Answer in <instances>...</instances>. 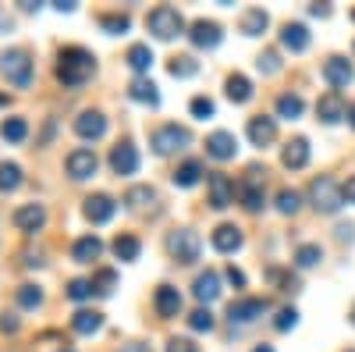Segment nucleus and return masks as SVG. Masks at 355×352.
Wrapping results in <instances>:
<instances>
[{
    "label": "nucleus",
    "mask_w": 355,
    "mask_h": 352,
    "mask_svg": "<svg viewBox=\"0 0 355 352\" xmlns=\"http://www.w3.org/2000/svg\"><path fill=\"white\" fill-rule=\"evenodd\" d=\"M93 72H96V57L85 47H64L61 57H57V78H61V85H68V90L85 85L93 78Z\"/></svg>",
    "instance_id": "nucleus-1"
},
{
    "label": "nucleus",
    "mask_w": 355,
    "mask_h": 352,
    "mask_svg": "<svg viewBox=\"0 0 355 352\" xmlns=\"http://www.w3.org/2000/svg\"><path fill=\"white\" fill-rule=\"evenodd\" d=\"M0 72L8 75L11 85L28 90V85H33V57H28V50H21V47L4 50V53H0Z\"/></svg>",
    "instance_id": "nucleus-2"
},
{
    "label": "nucleus",
    "mask_w": 355,
    "mask_h": 352,
    "mask_svg": "<svg viewBox=\"0 0 355 352\" xmlns=\"http://www.w3.org/2000/svg\"><path fill=\"white\" fill-rule=\"evenodd\" d=\"M146 25H150V33H153L157 40H174V36H182V33H185V18H182V11L171 8V4L153 8L150 18H146Z\"/></svg>",
    "instance_id": "nucleus-3"
},
{
    "label": "nucleus",
    "mask_w": 355,
    "mask_h": 352,
    "mask_svg": "<svg viewBox=\"0 0 355 352\" xmlns=\"http://www.w3.org/2000/svg\"><path fill=\"white\" fill-rule=\"evenodd\" d=\"M309 199H313V207L320 210V214H338L341 210V203H345V192H341V185L334 182V178H313V185H309Z\"/></svg>",
    "instance_id": "nucleus-4"
},
{
    "label": "nucleus",
    "mask_w": 355,
    "mask_h": 352,
    "mask_svg": "<svg viewBox=\"0 0 355 352\" xmlns=\"http://www.w3.org/2000/svg\"><path fill=\"white\" fill-rule=\"evenodd\" d=\"M167 253H171L178 263H196V260H199V235H196V231H189V228L171 231V239H167Z\"/></svg>",
    "instance_id": "nucleus-5"
},
{
    "label": "nucleus",
    "mask_w": 355,
    "mask_h": 352,
    "mask_svg": "<svg viewBox=\"0 0 355 352\" xmlns=\"http://www.w3.org/2000/svg\"><path fill=\"white\" fill-rule=\"evenodd\" d=\"M150 142H153V153L167 157V153H174V150H185V146L192 142V135H189L185 128H178V125H160V128L150 135Z\"/></svg>",
    "instance_id": "nucleus-6"
},
{
    "label": "nucleus",
    "mask_w": 355,
    "mask_h": 352,
    "mask_svg": "<svg viewBox=\"0 0 355 352\" xmlns=\"http://www.w3.org/2000/svg\"><path fill=\"white\" fill-rule=\"evenodd\" d=\"M64 167H68V174H71L75 182H85V178H93V174H96L100 160H96L93 150H71L68 160H64Z\"/></svg>",
    "instance_id": "nucleus-7"
},
{
    "label": "nucleus",
    "mask_w": 355,
    "mask_h": 352,
    "mask_svg": "<svg viewBox=\"0 0 355 352\" xmlns=\"http://www.w3.org/2000/svg\"><path fill=\"white\" fill-rule=\"evenodd\" d=\"M266 310H270L266 299H239V303L227 306V320L231 324H252V320H259Z\"/></svg>",
    "instance_id": "nucleus-8"
},
{
    "label": "nucleus",
    "mask_w": 355,
    "mask_h": 352,
    "mask_svg": "<svg viewBox=\"0 0 355 352\" xmlns=\"http://www.w3.org/2000/svg\"><path fill=\"white\" fill-rule=\"evenodd\" d=\"M43 224H46V207H43V203H25V207L15 210V228L25 231V235L40 231Z\"/></svg>",
    "instance_id": "nucleus-9"
},
{
    "label": "nucleus",
    "mask_w": 355,
    "mask_h": 352,
    "mask_svg": "<svg viewBox=\"0 0 355 352\" xmlns=\"http://www.w3.org/2000/svg\"><path fill=\"white\" fill-rule=\"evenodd\" d=\"M256 174H259V171L252 167V171H249V178L234 185V192H239V199H242V207H245V210H252V214H256V210H263V203H266V199H263V185H259Z\"/></svg>",
    "instance_id": "nucleus-10"
},
{
    "label": "nucleus",
    "mask_w": 355,
    "mask_h": 352,
    "mask_svg": "<svg viewBox=\"0 0 355 352\" xmlns=\"http://www.w3.org/2000/svg\"><path fill=\"white\" fill-rule=\"evenodd\" d=\"M206 182H210V207H217V210L231 207V203H234V182L227 178V174L214 171Z\"/></svg>",
    "instance_id": "nucleus-11"
},
{
    "label": "nucleus",
    "mask_w": 355,
    "mask_h": 352,
    "mask_svg": "<svg viewBox=\"0 0 355 352\" xmlns=\"http://www.w3.org/2000/svg\"><path fill=\"white\" fill-rule=\"evenodd\" d=\"M114 210H117V203L107 196V192H96V196H89L85 199V207H82V214L93 221V224H107L110 217H114Z\"/></svg>",
    "instance_id": "nucleus-12"
},
{
    "label": "nucleus",
    "mask_w": 355,
    "mask_h": 352,
    "mask_svg": "<svg viewBox=\"0 0 355 352\" xmlns=\"http://www.w3.org/2000/svg\"><path fill=\"white\" fill-rule=\"evenodd\" d=\"M316 114H320V121L323 125H338L341 117H348V107H345V100H341V93H323L320 97V103H316Z\"/></svg>",
    "instance_id": "nucleus-13"
},
{
    "label": "nucleus",
    "mask_w": 355,
    "mask_h": 352,
    "mask_svg": "<svg viewBox=\"0 0 355 352\" xmlns=\"http://www.w3.org/2000/svg\"><path fill=\"white\" fill-rule=\"evenodd\" d=\"M245 132H249L252 146H270L277 139V121H274V117H266V114H256V117H249Z\"/></svg>",
    "instance_id": "nucleus-14"
},
{
    "label": "nucleus",
    "mask_w": 355,
    "mask_h": 352,
    "mask_svg": "<svg viewBox=\"0 0 355 352\" xmlns=\"http://www.w3.org/2000/svg\"><path fill=\"white\" fill-rule=\"evenodd\" d=\"M75 132H78L82 139H103V135H107V117H103L100 110H82V114L75 117Z\"/></svg>",
    "instance_id": "nucleus-15"
},
{
    "label": "nucleus",
    "mask_w": 355,
    "mask_h": 352,
    "mask_svg": "<svg viewBox=\"0 0 355 352\" xmlns=\"http://www.w3.org/2000/svg\"><path fill=\"white\" fill-rule=\"evenodd\" d=\"M110 167H114V174H135V171H139L135 146H132V142H117L114 150H110Z\"/></svg>",
    "instance_id": "nucleus-16"
},
{
    "label": "nucleus",
    "mask_w": 355,
    "mask_h": 352,
    "mask_svg": "<svg viewBox=\"0 0 355 352\" xmlns=\"http://www.w3.org/2000/svg\"><path fill=\"white\" fill-rule=\"evenodd\" d=\"M323 78H327L334 85V93H338V90H345V85H352L355 72H352V65L345 61V57H327V65H323Z\"/></svg>",
    "instance_id": "nucleus-17"
},
{
    "label": "nucleus",
    "mask_w": 355,
    "mask_h": 352,
    "mask_svg": "<svg viewBox=\"0 0 355 352\" xmlns=\"http://www.w3.org/2000/svg\"><path fill=\"white\" fill-rule=\"evenodd\" d=\"M206 153H210L214 160H231L234 153H239V139H234L231 132H214L210 139H206Z\"/></svg>",
    "instance_id": "nucleus-18"
},
{
    "label": "nucleus",
    "mask_w": 355,
    "mask_h": 352,
    "mask_svg": "<svg viewBox=\"0 0 355 352\" xmlns=\"http://www.w3.org/2000/svg\"><path fill=\"white\" fill-rule=\"evenodd\" d=\"M189 40H192L196 47H202V50H214V47L220 43V25H217V22H206V18H199V22H192V33H189Z\"/></svg>",
    "instance_id": "nucleus-19"
},
{
    "label": "nucleus",
    "mask_w": 355,
    "mask_h": 352,
    "mask_svg": "<svg viewBox=\"0 0 355 352\" xmlns=\"http://www.w3.org/2000/svg\"><path fill=\"white\" fill-rule=\"evenodd\" d=\"M153 306L160 317H178L182 313V292H178L174 285H160L157 296H153Z\"/></svg>",
    "instance_id": "nucleus-20"
},
{
    "label": "nucleus",
    "mask_w": 355,
    "mask_h": 352,
    "mask_svg": "<svg viewBox=\"0 0 355 352\" xmlns=\"http://www.w3.org/2000/svg\"><path fill=\"white\" fill-rule=\"evenodd\" d=\"M210 242H214L217 253H234V249H242V231L234 224H217L214 235H210Z\"/></svg>",
    "instance_id": "nucleus-21"
},
{
    "label": "nucleus",
    "mask_w": 355,
    "mask_h": 352,
    "mask_svg": "<svg viewBox=\"0 0 355 352\" xmlns=\"http://www.w3.org/2000/svg\"><path fill=\"white\" fill-rule=\"evenodd\" d=\"M281 160H284V167H291V171H302L306 164H309V139H291L288 146H284V153H281Z\"/></svg>",
    "instance_id": "nucleus-22"
},
{
    "label": "nucleus",
    "mask_w": 355,
    "mask_h": 352,
    "mask_svg": "<svg viewBox=\"0 0 355 352\" xmlns=\"http://www.w3.org/2000/svg\"><path fill=\"white\" fill-rule=\"evenodd\" d=\"M281 43H284L291 53H302V50L309 47V28H306L302 22H288V25L281 28Z\"/></svg>",
    "instance_id": "nucleus-23"
},
{
    "label": "nucleus",
    "mask_w": 355,
    "mask_h": 352,
    "mask_svg": "<svg viewBox=\"0 0 355 352\" xmlns=\"http://www.w3.org/2000/svg\"><path fill=\"white\" fill-rule=\"evenodd\" d=\"M192 292H196V299H199V303L210 306V303L220 296V274H217V271L199 274V278H196V285H192Z\"/></svg>",
    "instance_id": "nucleus-24"
},
{
    "label": "nucleus",
    "mask_w": 355,
    "mask_h": 352,
    "mask_svg": "<svg viewBox=\"0 0 355 352\" xmlns=\"http://www.w3.org/2000/svg\"><path fill=\"white\" fill-rule=\"evenodd\" d=\"M100 253H103V242L96 239V235H82V239L71 246V260L75 263H93Z\"/></svg>",
    "instance_id": "nucleus-25"
},
{
    "label": "nucleus",
    "mask_w": 355,
    "mask_h": 352,
    "mask_svg": "<svg viewBox=\"0 0 355 352\" xmlns=\"http://www.w3.org/2000/svg\"><path fill=\"white\" fill-rule=\"evenodd\" d=\"M71 328H75L78 335H96V331L103 328V313H96V310H78L75 320H71Z\"/></svg>",
    "instance_id": "nucleus-26"
},
{
    "label": "nucleus",
    "mask_w": 355,
    "mask_h": 352,
    "mask_svg": "<svg viewBox=\"0 0 355 352\" xmlns=\"http://www.w3.org/2000/svg\"><path fill=\"white\" fill-rule=\"evenodd\" d=\"M128 97L139 100V103H150V107L160 103V93H157V85H153L150 78H135V82L128 85Z\"/></svg>",
    "instance_id": "nucleus-27"
},
{
    "label": "nucleus",
    "mask_w": 355,
    "mask_h": 352,
    "mask_svg": "<svg viewBox=\"0 0 355 352\" xmlns=\"http://www.w3.org/2000/svg\"><path fill=\"white\" fill-rule=\"evenodd\" d=\"M139 253H142V242L135 239V235H117L114 239V256L117 260H139Z\"/></svg>",
    "instance_id": "nucleus-28"
},
{
    "label": "nucleus",
    "mask_w": 355,
    "mask_h": 352,
    "mask_svg": "<svg viewBox=\"0 0 355 352\" xmlns=\"http://www.w3.org/2000/svg\"><path fill=\"white\" fill-rule=\"evenodd\" d=\"M227 100L249 103V100H252V82H249L245 75H231V78H227Z\"/></svg>",
    "instance_id": "nucleus-29"
},
{
    "label": "nucleus",
    "mask_w": 355,
    "mask_h": 352,
    "mask_svg": "<svg viewBox=\"0 0 355 352\" xmlns=\"http://www.w3.org/2000/svg\"><path fill=\"white\" fill-rule=\"evenodd\" d=\"M199 178H202V164L199 160H185L182 167L174 171V185H182V189H192Z\"/></svg>",
    "instance_id": "nucleus-30"
},
{
    "label": "nucleus",
    "mask_w": 355,
    "mask_h": 352,
    "mask_svg": "<svg viewBox=\"0 0 355 352\" xmlns=\"http://www.w3.org/2000/svg\"><path fill=\"white\" fill-rule=\"evenodd\" d=\"M266 25H270V18H266L263 8H249V11L242 15V33H245V36H259Z\"/></svg>",
    "instance_id": "nucleus-31"
},
{
    "label": "nucleus",
    "mask_w": 355,
    "mask_h": 352,
    "mask_svg": "<svg viewBox=\"0 0 355 352\" xmlns=\"http://www.w3.org/2000/svg\"><path fill=\"white\" fill-rule=\"evenodd\" d=\"M320 260H323V249H320L316 242H306V246H299V249H295V267H302V271L316 267Z\"/></svg>",
    "instance_id": "nucleus-32"
},
{
    "label": "nucleus",
    "mask_w": 355,
    "mask_h": 352,
    "mask_svg": "<svg viewBox=\"0 0 355 352\" xmlns=\"http://www.w3.org/2000/svg\"><path fill=\"white\" fill-rule=\"evenodd\" d=\"M125 61L135 68V72H150V65H153V50L146 47V43H135V47H128V57Z\"/></svg>",
    "instance_id": "nucleus-33"
},
{
    "label": "nucleus",
    "mask_w": 355,
    "mask_h": 352,
    "mask_svg": "<svg viewBox=\"0 0 355 352\" xmlns=\"http://www.w3.org/2000/svg\"><path fill=\"white\" fill-rule=\"evenodd\" d=\"M21 185V167L15 160H4L0 164V192H15Z\"/></svg>",
    "instance_id": "nucleus-34"
},
{
    "label": "nucleus",
    "mask_w": 355,
    "mask_h": 352,
    "mask_svg": "<svg viewBox=\"0 0 355 352\" xmlns=\"http://www.w3.org/2000/svg\"><path fill=\"white\" fill-rule=\"evenodd\" d=\"M167 72H171L174 78H192V75L199 72V61H196V57H189V53H182V57H171Z\"/></svg>",
    "instance_id": "nucleus-35"
},
{
    "label": "nucleus",
    "mask_w": 355,
    "mask_h": 352,
    "mask_svg": "<svg viewBox=\"0 0 355 352\" xmlns=\"http://www.w3.org/2000/svg\"><path fill=\"white\" fill-rule=\"evenodd\" d=\"M125 203H128L132 210H142L146 203H157V192H153L150 185H132V189L125 192Z\"/></svg>",
    "instance_id": "nucleus-36"
},
{
    "label": "nucleus",
    "mask_w": 355,
    "mask_h": 352,
    "mask_svg": "<svg viewBox=\"0 0 355 352\" xmlns=\"http://www.w3.org/2000/svg\"><path fill=\"white\" fill-rule=\"evenodd\" d=\"M302 97L299 93H284V97H277V114L281 117H288V121H295V117H299L302 114Z\"/></svg>",
    "instance_id": "nucleus-37"
},
{
    "label": "nucleus",
    "mask_w": 355,
    "mask_h": 352,
    "mask_svg": "<svg viewBox=\"0 0 355 352\" xmlns=\"http://www.w3.org/2000/svg\"><path fill=\"white\" fill-rule=\"evenodd\" d=\"M18 306L21 310H40L43 306V292L36 285H21L18 288Z\"/></svg>",
    "instance_id": "nucleus-38"
},
{
    "label": "nucleus",
    "mask_w": 355,
    "mask_h": 352,
    "mask_svg": "<svg viewBox=\"0 0 355 352\" xmlns=\"http://www.w3.org/2000/svg\"><path fill=\"white\" fill-rule=\"evenodd\" d=\"M0 135H4L8 142H21V139L28 135V125L21 121V117H8V121L0 125Z\"/></svg>",
    "instance_id": "nucleus-39"
},
{
    "label": "nucleus",
    "mask_w": 355,
    "mask_h": 352,
    "mask_svg": "<svg viewBox=\"0 0 355 352\" xmlns=\"http://www.w3.org/2000/svg\"><path fill=\"white\" fill-rule=\"evenodd\" d=\"M114 288H117V274L110 267L96 271V278H93V292H96V296H110Z\"/></svg>",
    "instance_id": "nucleus-40"
},
{
    "label": "nucleus",
    "mask_w": 355,
    "mask_h": 352,
    "mask_svg": "<svg viewBox=\"0 0 355 352\" xmlns=\"http://www.w3.org/2000/svg\"><path fill=\"white\" fill-rule=\"evenodd\" d=\"M299 207H302V199H299L295 189H281L277 192V210L281 214H299Z\"/></svg>",
    "instance_id": "nucleus-41"
},
{
    "label": "nucleus",
    "mask_w": 355,
    "mask_h": 352,
    "mask_svg": "<svg viewBox=\"0 0 355 352\" xmlns=\"http://www.w3.org/2000/svg\"><path fill=\"white\" fill-rule=\"evenodd\" d=\"M189 328H192V331H214V313L206 310V306H199V310L189 317Z\"/></svg>",
    "instance_id": "nucleus-42"
},
{
    "label": "nucleus",
    "mask_w": 355,
    "mask_h": 352,
    "mask_svg": "<svg viewBox=\"0 0 355 352\" xmlns=\"http://www.w3.org/2000/svg\"><path fill=\"white\" fill-rule=\"evenodd\" d=\"M89 296H93V281H85V278H75V281L68 285V299L82 303V299H89Z\"/></svg>",
    "instance_id": "nucleus-43"
},
{
    "label": "nucleus",
    "mask_w": 355,
    "mask_h": 352,
    "mask_svg": "<svg viewBox=\"0 0 355 352\" xmlns=\"http://www.w3.org/2000/svg\"><path fill=\"white\" fill-rule=\"evenodd\" d=\"M100 25L107 28L110 36H117V33H125V28H128V15H103Z\"/></svg>",
    "instance_id": "nucleus-44"
},
{
    "label": "nucleus",
    "mask_w": 355,
    "mask_h": 352,
    "mask_svg": "<svg viewBox=\"0 0 355 352\" xmlns=\"http://www.w3.org/2000/svg\"><path fill=\"white\" fill-rule=\"evenodd\" d=\"M256 65H259L263 75H277V72H281V61H277V53H274V50L259 53V61H256Z\"/></svg>",
    "instance_id": "nucleus-45"
},
{
    "label": "nucleus",
    "mask_w": 355,
    "mask_h": 352,
    "mask_svg": "<svg viewBox=\"0 0 355 352\" xmlns=\"http://www.w3.org/2000/svg\"><path fill=\"white\" fill-rule=\"evenodd\" d=\"M189 107H192L196 117H214V100H210V97H196Z\"/></svg>",
    "instance_id": "nucleus-46"
},
{
    "label": "nucleus",
    "mask_w": 355,
    "mask_h": 352,
    "mask_svg": "<svg viewBox=\"0 0 355 352\" xmlns=\"http://www.w3.org/2000/svg\"><path fill=\"white\" fill-rule=\"evenodd\" d=\"M295 324H299V313H295V310H281L277 320H274V328H277V331H291Z\"/></svg>",
    "instance_id": "nucleus-47"
},
{
    "label": "nucleus",
    "mask_w": 355,
    "mask_h": 352,
    "mask_svg": "<svg viewBox=\"0 0 355 352\" xmlns=\"http://www.w3.org/2000/svg\"><path fill=\"white\" fill-rule=\"evenodd\" d=\"M167 352H199V345L189 342V338H171L167 342Z\"/></svg>",
    "instance_id": "nucleus-48"
},
{
    "label": "nucleus",
    "mask_w": 355,
    "mask_h": 352,
    "mask_svg": "<svg viewBox=\"0 0 355 352\" xmlns=\"http://www.w3.org/2000/svg\"><path fill=\"white\" fill-rule=\"evenodd\" d=\"M224 278H227L234 288H245V274H242L239 267H227V271H224Z\"/></svg>",
    "instance_id": "nucleus-49"
},
{
    "label": "nucleus",
    "mask_w": 355,
    "mask_h": 352,
    "mask_svg": "<svg viewBox=\"0 0 355 352\" xmlns=\"http://www.w3.org/2000/svg\"><path fill=\"white\" fill-rule=\"evenodd\" d=\"M341 192H345V203H355V174H352V178L341 185Z\"/></svg>",
    "instance_id": "nucleus-50"
},
{
    "label": "nucleus",
    "mask_w": 355,
    "mask_h": 352,
    "mask_svg": "<svg viewBox=\"0 0 355 352\" xmlns=\"http://www.w3.org/2000/svg\"><path fill=\"white\" fill-rule=\"evenodd\" d=\"M0 328H4V331H18V320L11 313H0Z\"/></svg>",
    "instance_id": "nucleus-51"
},
{
    "label": "nucleus",
    "mask_w": 355,
    "mask_h": 352,
    "mask_svg": "<svg viewBox=\"0 0 355 352\" xmlns=\"http://www.w3.org/2000/svg\"><path fill=\"white\" fill-rule=\"evenodd\" d=\"M53 8H57V11H75V4H71V0H57Z\"/></svg>",
    "instance_id": "nucleus-52"
},
{
    "label": "nucleus",
    "mask_w": 355,
    "mask_h": 352,
    "mask_svg": "<svg viewBox=\"0 0 355 352\" xmlns=\"http://www.w3.org/2000/svg\"><path fill=\"white\" fill-rule=\"evenodd\" d=\"M121 352H153V349H150V345H125Z\"/></svg>",
    "instance_id": "nucleus-53"
},
{
    "label": "nucleus",
    "mask_w": 355,
    "mask_h": 352,
    "mask_svg": "<svg viewBox=\"0 0 355 352\" xmlns=\"http://www.w3.org/2000/svg\"><path fill=\"white\" fill-rule=\"evenodd\" d=\"M348 121H352V128H355V103L348 107Z\"/></svg>",
    "instance_id": "nucleus-54"
},
{
    "label": "nucleus",
    "mask_w": 355,
    "mask_h": 352,
    "mask_svg": "<svg viewBox=\"0 0 355 352\" xmlns=\"http://www.w3.org/2000/svg\"><path fill=\"white\" fill-rule=\"evenodd\" d=\"M252 352H274V349H270V345H256Z\"/></svg>",
    "instance_id": "nucleus-55"
},
{
    "label": "nucleus",
    "mask_w": 355,
    "mask_h": 352,
    "mask_svg": "<svg viewBox=\"0 0 355 352\" xmlns=\"http://www.w3.org/2000/svg\"><path fill=\"white\" fill-rule=\"evenodd\" d=\"M348 317H352V324H355V303H352V313H348Z\"/></svg>",
    "instance_id": "nucleus-56"
},
{
    "label": "nucleus",
    "mask_w": 355,
    "mask_h": 352,
    "mask_svg": "<svg viewBox=\"0 0 355 352\" xmlns=\"http://www.w3.org/2000/svg\"><path fill=\"white\" fill-rule=\"evenodd\" d=\"M61 352H75V349H61Z\"/></svg>",
    "instance_id": "nucleus-57"
}]
</instances>
